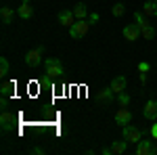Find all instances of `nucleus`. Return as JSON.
I'll list each match as a JSON object with an SVG mask.
<instances>
[{
	"mask_svg": "<svg viewBox=\"0 0 157 155\" xmlns=\"http://www.w3.org/2000/svg\"><path fill=\"white\" fill-rule=\"evenodd\" d=\"M88 29H90V21H88V19H78V21L69 27V36H71L73 40H82V38L88 34Z\"/></svg>",
	"mask_w": 157,
	"mask_h": 155,
	"instance_id": "nucleus-1",
	"label": "nucleus"
},
{
	"mask_svg": "<svg viewBox=\"0 0 157 155\" xmlns=\"http://www.w3.org/2000/svg\"><path fill=\"white\" fill-rule=\"evenodd\" d=\"M134 21H136V25L140 27V36L145 38V40H153V38H155V29L147 23V19H145L143 13H136V15H134Z\"/></svg>",
	"mask_w": 157,
	"mask_h": 155,
	"instance_id": "nucleus-2",
	"label": "nucleus"
},
{
	"mask_svg": "<svg viewBox=\"0 0 157 155\" xmlns=\"http://www.w3.org/2000/svg\"><path fill=\"white\" fill-rule=\"evenodd\" d=\"M46 76L48 78H52V80H57V78H61L63 76V65H61L59 59H46Z\"/></svg>",
	"mask_w": 157,
	"mask_h": 155,
	"instance_id": "nucleus-3",
	"label": "nucleus"
},
{
	"mask_svg": "<svg viewBox=\"0 0 157 155\" xmlns=\"http://www.w3.org/2000/svg\"><path fill=\"white\" fill-rule=\"evenodd\" d=\"M42 52H44V48H42V46L29 50V52L25 55V63H27L29 67H38V65L42 63Z\"/></svg>",
	"mask_w": 157,
	"mask_h": 155,
	"instance_id": "nucleus-4",
	"label": "nucleus"
},
{
	"mask_svg": "<svg viewBox=\"0 0 157 155\" xmlns=\"http://www.w3.org/2000/svg\"><path fill=\"white\" fill-rule=\"evenodd\" d=\"M124 138H126L128 143H138V141L143 138V132L138 130L136 126L128 124V126H124Z\"/></svg>",
	"mask_w": 157,
	"mask_h": 155,
	"instance_id": "nucleus-5",
	"label": "nucleus"
},
{
	"mask_svg": "<svg viewBox=\"0 0 157 155\" xmlns=\"http://www.w3.org/2000/svg\"><path fill=\"white\" fill-rule=\"evenodd\" d=\"M132 122V111L126 107H121L115 111V124H120V126H128Z\"/></svg>",
	"mask_w": 157,
	"mask_h": 155,
	"instance_id": "nucleus-6",
	"label": "nucleus"
},
{
	"mask_svg": "<svg viewBox=\"0 0 157 155\" xmlns=\"http://www.w3.org/2000/svg\"><path fill=\"white\" fill-rule=\"evenodd\" d=\"M113 88L109 86V88H101V90H97V101L101 103V105H109L111 101H113Z\"/></svg>",
	"mask_w": 157,
	"mask_h": 155,
	"instance_id": "nucleus-7",
	"label": "nucleus"
},
{
	"mask_svg": "<svg viewBox=\"0 0 157 155\" xmlns=\"http://www.w3.org/2000/svg\"><path fill=\"white\" fill-rule=\"evenodd\" d=\"M75 21H78V19H75L73 11H65V9H63V11L59 13V23L63 25V27H67V29H69V27H71Z\"/></svg>",
	"mask_w": 157,
	"mask_h": 155,
	"instance_id": "nucleus-8",
	"label": "nucleus"
},
{
	"mask_svg": "<svg viewBox=\"0 0 157 155\" xmlns=\"http://www.w3.org/2000/svg\"><path fill=\"white\" fill-rule=\"evenodd\" d=\"M124 38H126L128 42H134V40H138V38H140V27H138L136 23L126 25V27H124Z\"/></svg>",
	"mask_w": 157,
	"mask_h": 155,
	"instance_id": "nucleus-9",
	"label": "nucleus"
},
{
	"mask_svg": "<svg viewBox=\"0 0 157 155\" xmlns=\"http://www.w3.org/2000/svg\"><path fill=\"white\" fill-rule=\"evenodd\" d=\"M13 124H15V115H13L11 111H2V115H0V126H2V130L4 132H9L13 128Z\"/></svg>",
	"mask_w": 157,
	"mask_h": 155,
	"instance_id": "nucleus-10",
	"label": "nucleus"
},
{
	"mask_svg": "<svg viewBox=\"0 0 157 155\" xmlns=\"http://www.w3.org/2000/svg\"><path fill=\"white\" fill-rule=\"evenodd\" d=\"M143 115L147 119H157V101H147V105L143 107Z\"/></svg>",
	"mask_w": 157,
	"mask_h": 155,
	"instance_id": "nucleus-11",
	"label": "nucleus"
},
{
	"mask_svg": "<svg viewBox=\"0 0 157 155\" xmlns=\"http://www.w3.org/2000/svg\"><path fill=\"white\" fill-rule=\"evenodd\" d=\"M126 84H128V80H126L124 76H115V78L111 80V88H113L115 95H120V92L126 90Z\"/></svg>",
	"mask_w": 157,
	"mask_h": 155,
	"instance_id": "nucleus-12",
	"label": "nucleus"
},
{
	"mask_svg": "<svg viewBox=\"0 0 157 155\" xmlns=\"http://www.w3.org/2000/svg\"><path fill=\"white\" fill-rule=\"evenodd\" d=\"M151 149H153L151 141H143V138H140V141L136 143V155H149Z\"/></svg>",
	"mask_w": 157,
	"mask_h": 155,
	"instance_id": "nucleus-13",
	"label": "nucleus"
},
{
	"mask_svg": "<svg viewBox=\"0 0 157 155\" xmlns=\"http://www.w3.org/2000/svg\"><path fill=\"white\" fill-rule=\"evenodd\" d=\"M17 15H19L21 19H29V17L34 15V9L29 6V2H21L19 9H17Z\"/></svg>",
	"mask_w": 157,
	"mask_h": 155,
	"instance_id": "nucleus-14",
	"label": "nucleus"
},
{
	"mask_svg": "<svg viewBox=\"0 0 157 155\" xmlns=\"http://www.w3.org/2000/svg\"><path fill=\"white\" fill-rule=\"evenodd\" d=\"M0 17H2V23L9 25V23H13V19H15V11H13L11 6H2V9H0Z\"/></svg>",
	"mask_w": 157,
	"mask_h": 155,
	"instance_id": "nucleus-15",
	"label": "nucleus"
},
{
	"mask_svg": "<svg viewBox=\"0 0 157 155\" xmlns=\"http://www.w3.org/2000/svg\"><path fill=\"white\" fill-rule=\"evenodd\" d=\"M126 149H128V141H126V138H124V141H113V145H111V153L113 155L126 153Z\"/></svg>",
	"mask_w": 157,
	"mask_h": 155,
	"instance_id": "nucleus-16",
	"label": "nucleus"
},
{
	"mask_svg": "<svg viewBox=\"0 0 157 155\" xmlns=\"http://www.w3.org/2000/svg\"><path fill=\"white\" fill-rule=\"evenodd\" d=\"M143 15H147V17H157V2L155 0L143 4Z\"/></svg>",
	"mask_w": 157,
	"mask_h": 155,
	"instance_id": "nucleus-17",
	"label": "nucleus"
},
{
	"mask_svg": "<svg viewBox=\"0 0 157 155\" xmlns=\"http://www.w3.org/2000/svg\"><path fill=\"white\" fill-rule=\"evenodd\" d=\"M73 15H75V19H88V9H86V4L78 2V4L73 6Z\"/></svg>",
	"mask_w": 157,
	"mask_h": 155,
	"instance_id": "nucleus-18",
	"label": "nucleus"
},
{
	"mask_svg": "<svg viewBox=\"0 0 157 155\" xmlns=\"http://www.w3.org/2000/svg\"><path fill=\"white\" fill-rule=\"evenodd\" d=\"M111 13H113V17H121V15L126 13V6H124L121 2H117V4L111 6Z\"/></svg>",
	"mask_w": 157,
	"mask_h": 155,
	"instance_id": "nucleus-19",
	"label": "nucleus"
},
{
	"mask_svg": "<svg viewBox=\"0 0 157 155\" xmlns=\"http://www.w3.org/2000/svg\"><path fill=\"white\" fill-rule=\"evenodd\" d=\"M117 103H120V107H126V105L130 103V96L126 95V92H120V95H117Z\"/></svg>",
	"mask_w": 157,
	"mask_h": 155,
	"instance_id": "nucleus-20",
	"label": "nucleus"
},
{
	"mask_svg": "<svg viewBox=\"0 0 157 155\" xmlns=\"http://www.w3.org/2000/svg\"><path fill=\"white\" fill-rule=\"evenodd\" d=\"M6 73H9V61L4 59V57H2V59H0V76L4 78Z\"/></svg>",
	"mask_w": 157,
	"mask_h": 155,
	"instance_id": "nucleus-21",
	"label": "nucleus"
},
{
	"mask_svg": "<svg viewBox=\"0 0 157 155\" xmlns=\"http://www.w3.org/2000/svg\"><path fill=\"white\" fill-rule=\"evenodd\" d=\"M11 90H15V82H4L2 84V95H11Z\"/></svg>",
	"mask_w": 157,
	"mask_h": 155,
	"instance_id": "nucleus-22",
	"label": "nucleus"
},
{
	"mask_svg": "<svg viewBox=\"0 0 157 155\" xmlns=\"http://www.w3.org/2000/svg\"><path fill=\"white\" fill-rule=\"evenodd\" d=\"M149 69H151V65H149L147 61H140V63H138V72H143V73H149Z\"/></svg>",
	"mask_w": 157,
	"mask_h": 155,
	"instance_id": "nucleus-23",
	"label": "nucleus"
},
{
	"mask_svg": "<svg viewBox=\"0 0 157 155\" xmlns=\"http://www.w3.org/2000/svg\"><path fill=\"white\" fill-rule=\"evenodd\" d=\"M98 13H92V15H88V21H90V25H94V23H98Z\"/></svg>",
	"mask_w": 157,
	"mask_h": 155,
	"instance_id": "nucleus-24",
	"label": "nucleus"
},
{
	"mask_svg": "<svg viewBox=\"0 0 157 155\" xmlns=\"http://www.w3.org/2000/svg\"><path fill=\"white\" fill-rule=\"evenodd\" d=\"M149 136H151L153 141H157V124H153V126H151V130H149Z\"/></svg>",
	"mask_w": 157,
	"mask_h": 155,
	"instance_id": "nucleus-25",
	"label": "nucleus"
},
{
	"mask_svg": "<svg viewBox=\"0 0 157 155\" xmlns=\"http://www.w3.org/2000/svg\"><path fill=\"white\" fill-rule=\"evenodd\" d=\"M23 2H29V0H23Z\"/></svg>",
	"mask_w": 157,
	"mask_h": 155,
	"instance_id": "nucleus-26",
	"label": "nucleus"
},
{
	"mask_svg": "<svg viewBox=\"0 0 157 155\" xmlns=\"http://www.w3.org/2000/svg\"><path fill=\"white\" fill-rule=\"evenodd\" d=\"M155 2H157V0H155Z\"/></svg>",
	"mask_w": 157,
	"mask_h": 155,
	"instance_id": "nucleus-27",
	"label": "nucleus"
}]
</instances>
